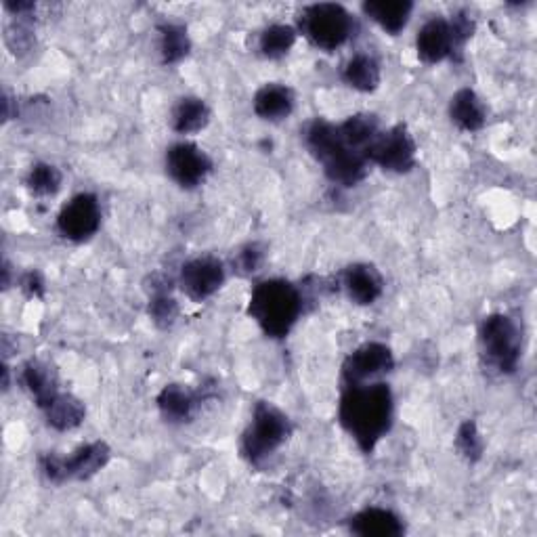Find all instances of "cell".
Listing matches in <instances>:
<instances>
[{"label": "cell", "instance_id": "cell-1", "mask_svg": "<svg viewBox=\"0 0 537 537\" xmlns=\"http://www.w3.org/2000/svg\"><path fill=\"white\" fill-rule=\"evenodd\" d=\"M395 401L389 384L365 382L347 386L340 399L338 418L361 451L370 454L393 424Z\"/></svg>", "mask_w": 537, "mask_h": 537}, {"label": "cell", "instance_id": "cell-2", "mask_svg": "<svg viewBox=\"0 0 537 537\" xmlns=\"http://www.w3.org/2000/svg\"><path fill=\"white\" fill-rule=\"evenodd\" d=\"M303 313V296L284 279H267L254 288L248 315L271 338H284Z\"/></svg>", "mask_w": 537, "mask_h": 537}, {"label": "cell", "instance_id": "cell-3", "mask_svg": "<svg viewBox=\"0 0 537 537\" xmlns=\"http://www.w3.org/2000/svg\"><path fill=\"white\" fill-rule=\"evenodd\" d=\"M292 435V424L288 416L273 403H256L252 412V422L246 428L242 439L244 456L252 464H261L271 458Z\"/></svg>", "mask_w": 537, "mask_h": 537}, {"label": "cell", "instance_id": "cell-4", "mask_svg": "<svg viewBox=\"0 0 537 537\" xmlns=\"http://www.w3.org/2000/svg\"><path fill=\"white\" fill-rule=\"evenodd\" d=\"M300 32L321 51H336L353 34V17L336 3H317L300 13Z\"/></svg>", "mask_w": 537, "mask_h": 537}, {"label": "cell", "instance_id": "cell-5", "mask_svg": "<svg viewBox=\"0 0 537 537\" xmlns=\"http://www.w3.org/2000/svg\"><path fill=\"white\" fill-rule=\"evenodd\" d=\"M481 351L491 368L512 374L521 361V334L506 315H489L481 324Z\"/></svg>", "mask_w": 537, "mask_h": 537}, {"label": "cell", "instance_id": "cell-6", "mask_svg": "<svg viewBox=\"0 0 537 537\" xmlns=\"http://www.w3.org/2000/svg\"><path fill=\"white\" fill-rule=\"evenodd\" d=\"M110 447L103 441L87 443L78 447L72 456L59 458V456H45L40 460L42 472L53 483H66V481H82L91 479L93 475L110 462Z\"/></svg>", "mask_w": 537, "mask_h": 537}, {"label": "cell", "instance_id": "cell-7", "mask_svg": "<svg viewBox=\"0 0 537 537\" xmlns=\"http://www.w3.org/2000/svg\"><path fill=\"white\" fill-rule=\"evenodd\" d=\"M368 162L378 164L389 173H410L416 164V143L405 126H395L380 133L368 147Z\"/></svg>", "mask_w": 537, "mask_h": 537}, {"label": "cell", "instance_id": "cell-8", "mask_svg": "<svg viewBox=\"0 0 537 537\" xmlns=\"http://www.w3.org/2000/svg\"><path fill=\"white\" fill-rule=\"evenodd\" d=\"M101 227V206L93 193H80L63 206L57 217V229L70 242H87Z\"/></svg>", "mask_w": 537, "mask_h": 537}, {"label": "cell", "instance_id": "cell-9", "mask_svg": "<svg viewBox=\"0 0 537 537\" xmlns=\"http://www.w3.org/2000/svg\"><path fill=\"white\" fill-rule=\"evenodd\" d=\"M395 368L391 349L382 342H368V345L353 351L345 365H342V380L347 386L374 382L376 378L389 374Z\"/></svg>", "mask_w": 537, "mask_h": 537}, {"label": "cell", "instance_id": "cell-10", "mask_svg": "<svg viewBox=\"0 0 537 537\" xmlns=\"http://www.w3.org/2000/svg\"><path fill=\"white\" fill-rule=\"evenodd\" d=\"M166 170L170 179L183 189H193L206 181L212 170V160L204 149L193 143H177L168 149Z\"/></svg>", "mask_w": 537, "mask_h": 537}, {"label": "cell", "instance_id": "cell-11", "mask_svg": "<svg viewBox=\"0 0 537 537\" xmlns=\"http://www.w3.org/2000/svg\"><path fill=\"white\" fill-rule=\"evenodd\" d=\"M179 284L191 300L202 303L225 284V267L214 256H198L183 265Z\"/></svg>", "mask_w": 537, "mask_h": 537}, {"label": "cell", "instance_id": "cell-12", "mask_svg": "<svg viewBox=\"0 0 537 537\" xmlns=\"http://www.w3.org/2000/svg\"><path fill=\"white\" fill-rule=\"evenodd\" d=\"M416 49H418L420 61L428 63V66H433V63H439L454 53H458L449 19H443V17L428 19L422 26V30L418 32Z\"/></svg>", "mask_w": 537, "mask_h": 537}, {"label": "cell", "instance_id": "cell-13", "mask_svg": "<svg viewBox=\"0 0 537 537\" xmlns=\"http://www.w3.org/2000/svg\"><path fill=\"white\" fill-rule=\"evenodd\" d=\"M342 286L355 305H374L382 296V275L372 265H351L342 273Z\"/></svg>", "mask_w": 537, "mask_h": 537}, {"label": "cell", "instance_id": "cell-14", "mask_svg": "<svg viewBox=\"0 0 537 537\" xmlns=\"http://www.w3.org/2000/svg\"><path fill=\"white\" fill-rule=\"evenodd\" d=\"M351 531L361 537H399L405 527L395 512L368 508L351 519Z\"/></svg>", "mask_w": 537, "mask_h": 537}, {"label": "cell", "instance_id": "cell-15", "mask_svg": "<svg viewBox=\"0 0 537 537\" xmlns=\"http://www.w3.org/2000/svg\"><path fill=\"white\" fill-rule=\"evenodd\" d=\"M449 116L458 128L466 133H477L485 126L487 120V110L481 101V97L470 91V89H460L449 103Z\"/></svg>", "mask_w": 537, "mask_h": 537}, {"label": "cell", "instance_id": "cell-16", "mask_svg": "<svg viewBox=\"0 0 537 537\" xmlns=\"http://www.w3.org/2000/svg\"><path fill=\"white\" fill-rule=\"evenodd\" d=\"M294 110V95L284 84H265V87L254 95V114L269 120L279 122L292 114Z\"/></svg>", "mask_w": 537, "mask_h": 537}, {"label": "cell", "instance_id": "cell-17", "mask_svg": "<svg viewBox=\"0 0 537 537\" xmlns=\"http://www.w3.org/2000/svg\"><path fill=\"white\" fill-rule=\"evenodd\" d=\"M365 17H370L374 24H378L386 34L397 36L412 17L414 3L410 0H391V3H363Z\"/></svg>", "mask_w": 537, "mask_h": 537}, {"label": "cell", "instance_id": "cell-18", "mask_svg": "<svg viewBox=\"0 0 537 537\" xmlns=\"http://www.w3.org/2000/svg\"><path fill=\"white\" fill-rule=\"evenodd\" d=\"M21 382L26 384L28 393L34 397L40 410L59 395L57 374L55 370H51V365L42 361H28L24 365V372H21Z\"/></svg>", "mask_w": 537, "mask_h": 537}, {"label": "cell", "instance_id": "cell-19", "mask_svg": "<svg viewBox=\"0 0 537 537\" xmlns=\"http://www.w3.org/2000/svg\"><path fill=\"white\" fill-rule=\"evenodd\" d=\"M42 412H45L49 426H53L55 431H72L87 416L82 401L68 393H59L47 407H42Z\"/></svg>", "mask_w": 537, "mask_h": 537}, {"label": "cell", "instance_id": "cell-20", "mask_svg": "<svg viewBox=\"0 0 537 537\" xmlns=\"http://www.w3.org/2000/svg\"><path fill=\"white\" fill-rule=\"evenodd\" d=\"M338 131H340L342 141L347 143V147H351L353 152H359L363 156L365 152H368V147L376 141V137L380 135L378 120L370 114L351 116L349 120H345L338 126Z\"/></svg>", "mask_w": 537, "mask_h": 537}, {"label": "cell", "instance_id": "cell-21", "mask_svg": "<svg viewBox=\"0 0 537 537\" xmlns=\"http://www.w3.org/2000/svg\"><path fill=\"white\" fill-rule=\"evenodd\" d=\"M198 399L181 384H170L158 395V407L168 422H185L196 410Z\"/></svg>", "mask_w": 537, "mask_h": 537}, {"label": "cell", "instance_id": "cell-22", "mask_svg": "<svg viewBox=\"0 0 537 537\" xmlns=\"http://www.w3.org/2000/svg\"><path fill=\"white\" fill-rule=\"evenodd\" d=\"M342 78H345L351 89L372 93L380 84V66L374 57L359 53L347 61L345 70H342Z\"/></svg>", "mask_w": 537, "mask_h": 537}, {"label": "cell", "instance_id": "cell-23", "mask_svg": "<svg viewBox=\"0 0 537 537\" xmlns=\"http://www.w3.org/2000/svg\"><path fill=\"white\" fill-rule=\"evenodd\" d=\"M210 120L208 105L198 97L181 99L173 110V128L179 135H196Z\"/></svg>", "mask_w": 537, "mask_h": 537}, {"label": "cell", "instance_id": "cell-24", "mask_svg": "<svg viewBox=\"0 0 537 537\" xmlns=\"http://www.w3.org/2000/svg\"><path fill=\"white\" fill-rule=\"evenodd\" d=\"M160 32V55L166 66H173L187 57L191 49V40L187 28L181 24H162Z\"/></svg>", "mask_w": 537, "mask_h": 537}, {"label": "cell", "instance_id": "cell-25", "mask_svg": "<svg viewBox=\"0 0 537 537\" xmlns=\"http://www.w3.org/2000/svg\"><path fill=\"white\" fill-rule=\"evenodd\" d=\"M296 42V30L286 24H275L263 30L259 38V49L267 59H279L290 53Z\"/></svg>", "mask_w": 537, "mask_h": 537}, {"label": "cell", "instance_id": "cell-26", "mask_svg": "<svg viewBox=\"0 0 537 537\" xmlns=\"http://www.w3.org/2000/svg\"><path fill=\"white\" fill-rule=\"evenodd\" d=\"M61 170L53 164H36L32 166L30 175L26 179L28 189L34 193V196L47 198V196H55V193L61 189Z\"/></svg>", "mask_w": 537, "mask_h": 537}, {"label": "cell", "instance_id": "cell-27", "mask_svg": "<svg viewBox=\"0 0 537 537\" xmlns=\"http://www.w3.org/2000/svg\"><path fill=\"white\" fill-rule=\"evenodd\" d=\"M456 447L460 451V456H464L468 462H479L483 456V437L479 433L477 424L472 420H466L460 428H458V437H456Z\"/></svg>", "mask_w": 537, "mask_h": 537}, {"label": "cell", "instance_id": "cell-28", "mask_svg": "<svg viewBox=\"0 0 537 537\" xmlns=\"http://www.w3.org/2000/svg\"><path fill=\"white\" fill-rule=\"evenodd\" d=\"M149 315L156 321L160 328H168L179 315V305L177 300L170 296V292L166 288H158L154 286V296L152 303H149Z\"/></svg>", "mask_w": 537, "mask_h": 537}, {"label": "cell", "instance_id": "cell-29", "mask_svg": "<svg viewBox=\"0 0 537 537\" xmlns=\"http://www.w3.org/2000/svg\"><path fill=\"white\" fill-rule=\"evenodd\" d=\"M261 263H263V250L256 244L246 246L238 256V267L242 273H254L261 267Z\"/></svg>", "mask_w": 537, "mask_h": 537}, {"label": "cell", "instance_id": "cell-30", "mask_svg": "<svg viewBox=\"0 0 537 537\" xmlns=\"http://www.w3.org/2000/svg\"><path fill=\"white\" fill-rule=\"evenodd\" d=\"M21 288H24V292L32 298L45 296V282H42L40 273H36V271H30L24 275V279H21Z\"/></svg>", "mask_w": 537, "mask_h": 537}]
</instances>
